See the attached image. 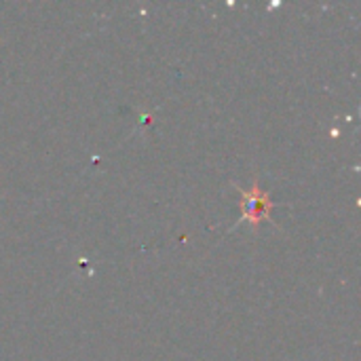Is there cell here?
Returning <instances> with one entry per match:
<instances>
[{
  "label": "cell",
  "instance_id": "1",
  "mask_svg": "<svg viewBox=\"0 0 361 361\" xmlns=\"http://www.w3.org/2000/svg\"><path fill=\"white\" fill-rule=\"evenodd\" d=\"M235 190L241 197V203H239V209H241L239 224H250V228L254 233H258L260 224L271 220V214L277 207V203L273 201L271 192L260 188L258 176H254L252 188H241L239 184H235Z\"/></svg>",
  "mask_w": 361,
  "mask_h": 361
}]
</instances>
